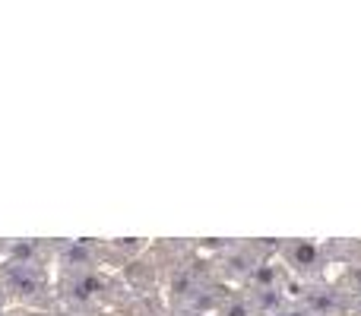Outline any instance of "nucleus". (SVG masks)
<instances>
[]
</instances>
